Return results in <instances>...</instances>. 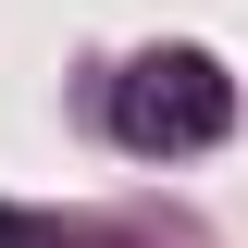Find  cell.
Wrapping results in <instances>:
<instances>
[{"mask_svg": "<svg viewBox=\"0 0 248 248\" xmlns=\"http://www.w3.org/2000/svg\"><path fill=\"white\" fill-rule=\"evenodd\" d=\"M112 124H124V149H211L236 124V75L211 50H149L112 87Z\"/></svg>", "mask_w": 248, "mask_h": 248, "instance_id": "obj_1", "label": "cell"}, {"mask_svg": "<svg viewBox=\"0 0 248 248\" xmlns=\"http://www.w3.org/2000/svg\"><path fill=\"white\" fill-rule=\"evenodd\" d=\"M0 248H50V236H37V223H25V211H0Z\"/></svg>", "mask_w": 248, "mask_h": 248, "instance_id": "obj_2", "label": "cell"}]
</instances>
